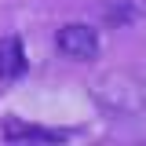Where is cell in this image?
Listing matches in <instances>:
<instances>
[{
	"instance_id": "cell-1",
	"label": "cell",
	"mask_w": 146,
	"mask_h": 146,
	"mask_svg": "<svg viewBox=\"0 0 146 146\" xmlns=\"http://www.w3.org/2000/svg\"><path fill=\"white\" fill-rule=\"evenodd\" d=\"M55 44H58V51L70 55V58H95L99 55V36L91 26H62L58 33H55Z\"/></svg>"
},
{
	"instance_id": "cell-2",
	"label": "cell",
	"mask_w": 146,
	"mask_h": 146,
	"mask_svg": "<svg viewBox=\"0 0 146 146\" xmlns=\"http://www.w3.org/2000/svg\"><path fill=\"white\" fill-rule=\"evenodd\" d=\"M26 73V48L18 36H0V80H18Z\"/></svg>"
},
{
	"instance_id": "cell-3",
	"label": "cell",
	"mask_w": 146,
	"mask_h": 146,
	"mask_svg": "<svg viewBox=\"0 0 146 146\" xmlns=\"http://www.w3.org/2000/svg\"><path fill=\"white\" fill-rule=\"evenodd\" d=\"M7 139H11V143H22V139H29V143H58L62 135H58V131H44V128H22V124H11V128H7Z\"/></svg>"
}]
</instances>
